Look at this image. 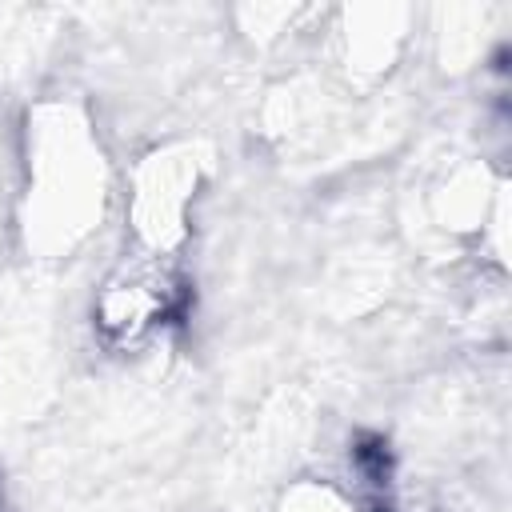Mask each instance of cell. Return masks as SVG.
<instances>
[{
  "label": "cell",
  "instance_id": "obj_1",
  "mask_svg": "<svg viewBox=\"0 0 512 512\" xmlns=\"http://www.w3.org/2000/svg\"><path fill=\"white\" fill-rule=\"evenodd\" d=\"M184 308H188V284L160 276V280H132L128 292L108 284L96 320L112 340H136L156 324L164 328L168 320H180Z\"/></svg>",
  "mask_w": 512,
  "mask_h": 512
}]
</instances>
